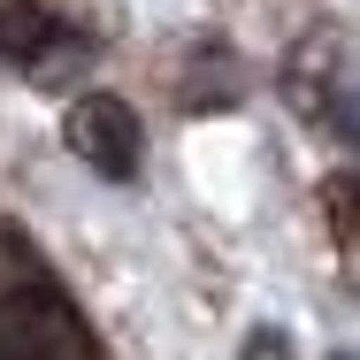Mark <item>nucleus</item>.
<instances>
[{"instance_id":"obj_1","label":"nucleus","mask_w":360,"mask_h":360,"mask_svg":"<svg viewBox=\"0 0 360 360\" xmlns=\"http://www.w3.org/2000/svg\"><path fill=\"white\" fill-rule=\"evenodd\" d=\"M0 360H100L84 314L46 284L0 291Z\"/></svg>"},{"instance_id":"obj_2","label":"nucleus","mask_w":360,"mask_h":360,"mask_svg":"<svg viewBox=\"0 0 360 360\" xmlns=\"http://www.w3.org/2000/svg\"><path fill=\"white\" fill-rule=\"evenodd\" d=\"M62 139L92 176H115V184L139 176V161H146V131L131 115V100H115V92H84L70 108V123H62Z\"/></svg>"},{"instance_id":"obj_3","label":"nucleus","mask_w":360,"mask_h":360,"mask_svg":"<svg viewBox=\"0 0 360 360\" xmlns=\"http://www.w3.org/2000/svg\"><path fill=\"white\" fill-rule=\"evenodd\" d=\"M92 46H84V31H70L54 8H39V0H8L0 8V62L23 77H70L77 62H84Z\"/></svg>"},{"instance_id":"obj_4","label":"nucleus","mask_w":360,"mask_h":360,"mask_svg":"<svg viewBox=\"0 0 360 360\" xmlns=\"http://www.w3.org/2000/svg\"><path fill=\"white\" fill-rule=\"evenodd\" d=\"M238 360H291V338L276 330V322H261V330H245V345H238Z\"/></svg>"},{"instance_id":"obj_5","label":"nucleus","mask_w":360,"mask_h":360,"mask_svg":"<svg viewBox=\"0 0 360 360\" xmlns=\"http://www.w3.org/2000/svg\"><path fill=\"white\" fill-rule=\"evenodd\" d=\"M338 360H360V353H338Z\"/></svg>"}]
</instances>
